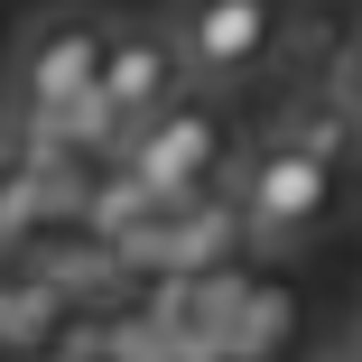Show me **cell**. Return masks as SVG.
<instances>
[{
    "mask_svg": "<svg viewBox=\"0 0 362 362\" xmlns=\"http://www.w3.org/2000/svg\"><path fill=\"white\" fill-rule=\"evenodd\" d=\"M298 344V288L288 279H242V298L223 316V344L214 353H242V362H279Z\"/></svg>",
    "mask_w": 362,
    "mask_h": 362,
    "instance_id": "6",
    "label": "cell"
},
{
    "mask_svg": "<svg viewBox=\"0 0 362 362\" xmlns=\"http://www.w3.org/2000/svg\"><path fill=\"white\" fill-rule=\"evenodd\" d=\"M177 47H186V75L195 84H242L288 47L298 28V0H177L168 10Z\"/></svg>",
    "mask_w": 362,
    "mask_h": 362,
    "instance_id": "5",
    "label": "cell"
},
{
    "mask_svg": "<svg viewBox=\"0 0 362 362\" xmlns=\"http://www.w3.org/2000/svg\"><path fill=\"white\" fill-rule=\"evenodd\" d=\"M334 195H344V158L307 149V139H288V130H269L260 149L233 168L242 233H251L260 251H288V242H307V233L325 223V214H334Z\"/></svg>",
    "mask_w": 362,
    "mask_h": 362,
    "instance_id": "4",
    "label": "cell"
},
{
    "mask_svg": "<svg viewBox=\"0 0 362 362\" xmlns=\"http://www.w3.org/2000/svg\"><path fill=\"white\" fill-rule=\"evenodd\" d=\"M112 28H121V19H103V10H47V19H28V37H19V56H10V130H19V139L75 130V112L103 93Z\"/></svg>",
    "mask_w": 362,
    "mask_h": 362,
    "instance_id": "1",
    "label": "cell"
},
{
    "mask_svg": "<svg viewBox=\"0 0 362 362\" xmlns=\"http://www.w3.org/2000/svg\"><path fill=\"white\" fill-rule=\"evenodd\" d=\"M186 93V47L168 19H121L112 56H103V93L75 112V130L37 139V149H121V130H139L149 112H168Z\"/></svg>",
    "mask_w": 362,
    "mask_h": 362,
    "instance_id": "3",
    "label": "cell"
},
{
    "mask_svg": "<svg viewBox=\"0 0 362 362\" xmlns=\"http://www.w3.org/2000/svg\"><path fill=\"white\" fill-rule=\"evenodd\" d=\"M325 84L344 93V112H353V130H362V37H353V47H344L334 65H325Z\"/></svg>",
    "mask_w": 362,
    "mask_h": 362,
    "instance_id": "8",
    "label": "cell"
},
{
    "mask_svg": "<svg viewBox=\"0 0 362 362\" xmlns=\"http://www.w3.org/2000/svg\"><path fill=\"white\" fill-rule=\"evenodd\" d=\"M139 186H149V204L158 214H177V204H204V195H223V177H233V112L214 103V93H177L168 112H149L139 130H121V149H112Z\"/></svg>",
    "mask_w": 362,
    "mask_h": 362,
    "instance_id": "2",
    "label": "cell"
},
{
    "mask_svg": "<svg viewBox=\"0 0 362 362\" xmlns=\"http://www.w3.org/2000/svg\"><path fill=\"white\" fill-rule=\"evenodd\" d=\"M56 288L37 279V269H10V279H0V344H37L47 325H56Z\"/></svg>",
    "mask_w": 362,
    "mask_h": 362,
    "instance_id": "7",
    "label": "cell"
},
{
    "mask_svg": "<svg viewBox=\"0 0 362 362\" xmlns=\"http://www.w3.org/2000/svg\"><path fill=\"white\" fill-rule=\"evenodd\" d=\"M353 344H362V334H353Z\"/></svg>",
    "mask_w": 362,
    "mask_h": 362,
    "instance_id": "9",
    "label": "cell"
}]
</instances>
